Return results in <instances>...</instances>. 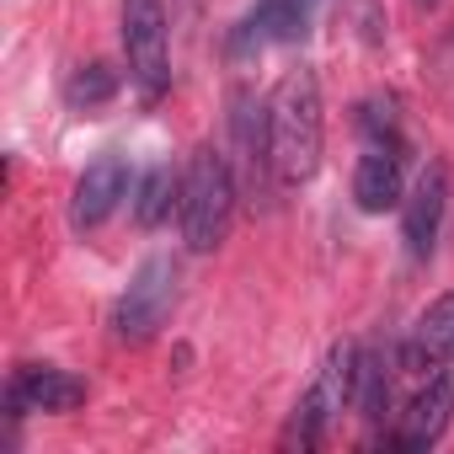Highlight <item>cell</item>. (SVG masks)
<instances>
[{"label": "cell", "mask_w": 454, "mask_h": 454, "mask_svg": "<svg viewBox=\"0 0 454 454\" xmlns=\"http://www.w3.org/2000/svg\"><path fill=\"white\" fill-rule=\"evenodd\" d=\"M118 70L107 65V59H91V65H75V75L65 81V102L75 107V113H97V107H107L113 97H118Z\"/></svg>", "instance_id": "14"}, {"label": "cell", "mask_w": 454, "mask_h": 454, "mask_svg": "<svg viewBox=\"0 0 454 454\" xmlns=\"http://www.w3.org/2000/svg\"><path fill=\"white\" fill-rule=\"evenodd\" d=\"M358 129H364V155L353 166V198H358V208L364 214L401 208V198H406V139H401L395 107L385 97L364 102Z\"/></svg>", "instance_id": "3"}, {"label": "cell", "mask_w": 454, "mask_h": 454, "mask_svg": "<svg viewBox=\"0 0 454 454\" xmlns=\"http://www.w3.org/2000/svg\"><path fill=\"white\" fill-rule=\"evenodd\" d=\"M411 6H422V12H433V6H438V0H411Z\"/></svg>", "instance_id": "15"}, {"label": "cell", "mask_w": 454, "mask_h": 454, "mask_svg": "<svg viewBox=\"0 0 454 454\" xmlns=\"http://www.w3.org/2000/svg\"><path fill=\"white\" fill-rule=\"evenodd\" d=\"M176 284H182L176 257H166V252L145 257V262L134 268L129 289H123L118 305H113V332H118V342H150V337L166 326V316L176 310Z\"/></svg>", "instance_id": "5"}, {"label": "cell", "mask_w": 454, "mask_h": 454, "mask_svg": "<svg viewBox=\"0 0 454 454\" xmlns=\"http://www.w3.org/2000/svg\"><path fill=\"white\" fill-rule=\"evenodd\" d=\"M86 401V380H75L59 364H22L6 385V417L27 411H75Z\"/></svg>", "instance_id": "9"}, {"label": "cell", "mask_w": 454, "mask_h": 454, "mask_svg": "<svg viewBox=\"0 0 454 454\" xmlns=\"http://www.w3.org/2000/svg\"><path fill=\"white\" fill-rule=\"evenodd\" d=\"M353 411L364 422H385L390 411V358L358 348V385H353Z\"/></svg>", "instance_id": "12"}, {"label": "cell", "mask_w": 454, "mask_h": 454, "mask_svg": "<svg viewBox=\"0 0 454 454\" xmlns=\"http://www.w3.org/2000/svg\"><path fill=\"white\" fill-rule=\"evenodd\" d=\"M176 219H182V241L187 252H214L224 236H231L236 219V171L219 150H198L182 171V198H176Z\"/></svg>", "instance_id": "2"}, {"label": "cell", "mask_w": 454, "mask_h": 454, "mask_svg": "<svg viewBox=\"0 0 454 454\" xmlns=\"http://www.w3.org/2000/svg\"><path fill=\"white\" fill-rule=\"evenodd\" d=\"M401 358H406L411 369H422V374L454 364V289L438 294V300L422 310V321H417V332H411V342H406Z\"/></svg>", "instance_id": "11"}, {"label": "cell", "mask_w": 454, "mask_h": 454, "mask_svg": "<svg viewBox=\"0 0 454 454\" xmlns=\"http://www.w3.org/2000/svg\"><path fill=\"white\" fill-rule=\"evenodd\" d=\"M182 198V176L171 166H150L139 182H134V219L145 224V231H155V224L171 214V203Z\"/></svg>", "instance_id": "13"}, {"label": "cell", "mask_w": 454, "mask_h": 454, "mask_svg": "<svg viewBox=\"0 0 454 454\" xmlns=\"http://www.w3.org/2000/svg\"><path fill=\"white\" fill-rule=\"evenodd\" d=\"M123 198H134V166H129V155L107 150L81 171V182L70 192V224L75 231H97V224L113 219V208Z\"/></svg>", "instance_id": "7"}, {"label": "cell", "mask_w": 454, "mask_h": 454, "mask_svg": "<svg viewBox=\"0 0 454 454\" xmlns=\"http://www.w3.org/2000/svg\"><path fill=\"white\" fill-rule=\"evenodd\" d=\"M443 208H449V166L427 160L417 171V182L406 187V198H401V236H406L411 262L433 257V247L443 236Z\"/></svg>", "instance_id": "6"}, {"label": "cell", "mask_w": 454, "mask_h": 454, "mask_svg": "<svg viewBox=\"0 0 454 454\" xmlns=\"http://www.w3.org/2000/svg\"><path fill=\"white\" fill-rule=\"evenodd\" d=\"M316 6L321 0H257L247 12L241 33H236V49H273V43H300L310 38L316 27Z\"/></svg>", "instance_id": "10"}, {"label": "cell", "mask_w": 454, "mask_h": 454, "mask_svg": "<svg viewBox=\"0 0 454 454\" xmlns=\"http://www.w3.org/2000/svg\"><path fill=\"white\" fill-rule=\"evenodd\" d=\"M449 422H454V369H433L417 385V395L406 401L401 427L390 433V443L395 449H433L449 433Z\"/></svg>", "instance_id": "8"}, {"label": "cell", "mask_w": 454, "mask_h": 454, "mask_svg": "<svg viewBox=\"0 0 454 454\" xmlns=\"http://www.w3.org/2000/svg\"><path fill=\"white\" fill-rule=\"evenodd\" d=\"M123 65L145 102H160L171 86V33L166 0H123Z\"/></svg>", "instance_id": "4"}, {"label": "cell", "mask_w": 454, "mask_h": 454, "mask_svg": "<svg viewBox=\"0 0 454 454\" xmlns=\"http://www.w3.org/2000/svg\"><path fill=\"white\" fill-rule=\"evenodd\" d=\"M321 86L316 70H284L273 97H268V145H273V182L278 187H305L321 166Z\"/></svg>", "instance_id": "1"}]
</instances>
